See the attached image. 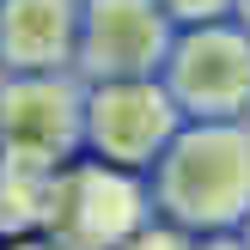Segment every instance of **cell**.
<instances>
[{"mask_svg": "<svg viewBox=\"0 0 250 250\" xmlns=\"http://www.w3.org/2000/svg\"><path fill=\"white\" fill-rule=\"evenodd\" d=\"M183 110L159 73L146 80H98L85 85V153L122 171H153L159 153L177 141Z\"/></svg>", "mask_w": 250, "mask_h": 250, "instance_id": "5", "label": "cell"}, {"mask_svg": "<svg viewBox=\"0 0 250 250\" xmlns=\"http://www.w3.org/2000/svg\"><path fill=\"white\" fill-rule=\"evenodd\" d=\"M153 214L189 238L238 232L250 220V122H183L146 171Z\"/></svg>", "mask_w": 250, "mask_h": 250, "instance_id": "1", "label": "cell"}, {"mask_svg": "<svg viewBox=\"0 0 250 250\" xmlns=\"http://www.w3.org/2000/svg\"><path fill=\"white\" fill-rule=\"evenodd\" d=\"M183 122H244L250 116V31L238 19L183 24L159 67Z\"/></svg>", "mask_w": 250, "mask_h": 250, "instance_id": "4", "label": "cell"}, {"mask_svg": "<svg viewBox=\"0 0 250 250\" xmlns=\"http://www.w3.org/2000/svg\"><path fill=\"white\" fill-rule=\"evenodd\" d=\"M238 232H244V244H250V220H244V226H238Z\"/></svg>", "mask_w": 250, "mask_h": 250, "instance_id": "13", "label": "cell"}, {"mask_svg": "<svg viewBox=\"0 0 250 250\" xmlns=\"http://www.w3.org/2000/svg\"><path fill=\"white\" fill-rule=\"evenodd\" d=\"M0 250H55V244H49V238H43V232H31V238H6V244H0Z\"/></svg>", "mask_w": 250, "mask_h": 250, "instance_id": "11", "label": "cell"}, {"mask_svg": "<svg viewBox=\"0 0 250 250\" xmlns=\"http://www.w3.org/2000/svg\"><path fill=\"white\" fill-rule=\"evenodd\" d=\"M159 6L177 19V31L183 24H214V19H232V6L238 0H159Z\"/></svg>", "mask_w": 250, "mask_h": 250, "instance_id": "9", "label": "cell"}, {"mask_svg": "<svg viewBox=\"0 0 250 250\" xmlns=\"http://www.w3.org/2000/svg\"><path fill=\"white\" fill-rule=\"evenodd\" d=\"M80 49V0H0V67L67 73Z\"/></svg>", "mask_w": 250, "mask_h": 250, "instance_id": "7", "label": "cell"}, {"mask_svg": "<svg viewBox=\"0 0 250 250\" xmlns=\"http://www.w3.org/2000/svg\"><path fill=\"white\" fill-rule=\"evenodd\" d=\"M189 250H250V244H244V232H208V238H195Z\"/></svg>", "mask_w": 250, "mask_h": 250, "instance_id": "10", "label": "cell"}, {"mask_svg": "<svg viewBox=\"0 0 250 250\" xmlns=\"http://www.w3.org/2000/svg\"><path fill=\"white\" fill-rule=\"evenodd\" d=\"M177 43V19L159 0H80V49L73 73L85 85L98 80H146L165 67Z\"/></svg>", "mask_w": 250, "mask_h": 250, "instance_id": "6", "label": "cell"}, {"mask_svg": "<svg viewBox=\"0 0 250 250\" xmlns=\"http://www.w3.org/2000/svg\"><path fill=\"white\" fill-rule=\"evenodd\" d=\"M189 244H195L189 232H177L171 220H159V214H153V220H146V226L134 232V238L122 244V250H189Z\"/></svg>", "mask_w": 250, "mask_h": 250, "instance_id": "8", "label": "cell"}, {"mask_svg": "<svg viewBox=\"0 0 250 250\" xmlns=\"http://www.w3.org/2000/svg\"><path fill=\"white\" fill-rule=\"evenodd\" d=\"M232 19H238L244 31H250V0H238V6H232Z\"/></svg>", "mask_w": 250, "mask_h": 250, "instance_id": "12", "label": "cell"}, {"mask_svg": "<svg viewBox=\"0 0 250 250\" xmlns=\"http://www.w3.org/2000/svg\"><path fill=\"white\" fill-rule=\"evenodd\" d=\"M85 153L80 73H0V159L61 171Z\"/></svg>", "mask_w": 250, "mask_h": 250, "instance_id": "3", "label": "cell"}, {"mask_svg": "<svg viewBox=\"0 0 250 250\" xmlns=\"http://www.w3.org/2000/svg\"><path fill=\"white\" fill-rule=\"evenodd\" d=\"M153 220V189L141 171L104 165V159H73L55 171L43 214V238L55 250H122Z\"/></svg>", "mask_w": 250, "mask_h": 250, "instance_id": "2", "label": "cell"}]
</instances>
